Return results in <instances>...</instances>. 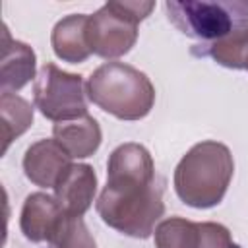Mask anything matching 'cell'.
I'll return each mask as SVG.
<instances>
[{"label": "cell", "mask_w": 248, "mask_h": 248, "mask_svg": "<svg viewBox=\"0 0 248 248\" xmlns=\"http://www.w3.org/2000/svg\"><path fill=\"white\" fill-rule=\"evenodd\" d=\"M99 217L110 229L149 238L165 213L163 184L155 174L151 153L141 143H122L108 155L107 184L95 203Z\"/></svg>", "instance_id": "1"}, {"label": "cell", "mask_w": 248, "mask_h": 248, "mask_svg": "<svg viewBox=\"0 0 248 248\" xmlns=\"http://www.w3.org/2000/svg\"><path fill=\"white\" fill-rule=\"evenodd\" d=\"M234 172L231 149L213 140L192 145L174 169V192L182 203L209 209L221 203Z\"/></svg>", "instance_id": "2"}, {"label": "cell", "mask_w": 248, "mask_h": 248, "mask_svg": "<svg viewBox=\"0 0 248 248\" xmlns=\"http://www.w3.org/2000/svg\"><path fill=\"white\" fill-rule=\"evenodd\" d=\"M87 99L118 120L145 118L155 103L151 79L124 62H105L93 70L85 85Z\"/></svg>", "instance_id": "3"}, {"label": "cell", "mask_w": 248, "mask_h": 248, "mask_svg": "<svg viewBox=\"0 0 248 248\" xmlns=\"http://www.w3.org/2000/svg\"><path fill=\"white\" fill-rule=\"evenodd\" d=\"M165 12L182 35L202 45L248 27V0H167Z\"/></svg>", "instance_id": "4"}, {"label": "cell", "mask_w": 248, "mask_h": 248, "mask_svg": "<svg viewBox=\"0 0 248 248\" xmlns=\"http://www.w3.org/2000/svg\"><path fill=\"white\" fill-rule=\"evenodd\" d=\"M155 2H122L103 4L87 19V43L91 54L112 60L128 54L138 41V25L143 21Z\"/></svg>", "instance_id": "5"}, {"label": "cell", "mask_w": 248, "mask_h": 248, "mask_svg": "<svg viewBox=\"0 0 248 248\" xmlns=\"http://www.w3.org/2000/svg\"><path fill=\"white\" fill-rule=\"evenodd\" d=\"M33 101L39 112L52 122H68L87 114V91L83 76L60 70L46 62L33 85Z\"/></svg>", "instance_id": "6"}, {"label": "cell", "mask_w": 248, "mask_h": 248, "mask_svg": "<svg viewBox=\"0 0 248 248\" xmlns=\"http://www.w3.org/2000/svg\"><path fill=\"white\" fill-rule=\"evenodd\" d=\"M72 165L68 151L52 138L31 143L23 155V172L27 180L41 188H52Z\"/></svg>", "instance_id": "7"}, {"label": "cell", "mask_w": 248, "mask_h": 248, "mask_svg": "<svg viewBox=\"0 0 248 248\" xmlns=\"http://www.w3.org/2000/svg\"><path fill=\"white\" fill-rule=\"evenodd\" d=\"M64 215L66 213L54 196L46 192H33L23 202L19 213V229L31 242L50 244Z\"/></svg>", "instance_id": "8"}, {"label": "cell", "mask_w": 248, "mask_h": 248, "mask_svg": "<svg viewBox=\"0 0 248 248\" xmlns=\"http://www.w3.org/2000/svg\"><path fill=\"white\" fill-rule=\"evenodd\" d=\"M97 192V174L91 165L72 163L54 186V198L64 213L81 217L93 203Z\"/></svg>", "instance_id": "9"}, {"label": "cell", "mask_w": 248, "mask_h": 248, "mask_svg": "<svg viewBox=\"0 0 248 248\" xmlns=\"http://www.w3.org/2000/svg\"><path fill=\"white\" fill-rule=\"evenodd\" d=\"M37 56L35 50L10 37L6 25L2 27V58H0V89L2 93H16L35 79Z\"/></svg>", "instance_id": "10"}, {"label": "cell", "mask_w": 248, "mask_h": 248, "mask_svg": "<svg viewBox=\"0 0 248 248\" xmlns=\"http://www.w3.org/2000/svg\"><path fill=\"white\" fill-rule=\"evenodd\" d=\"M87 14H70L54 25L50 33V45L62 62L81 64L91 56L87 43Z\"/></svg>", "instance_id": "11"}, {"label": "cell", "mask_w": 248, "mask_h": 248, "mask_svg": "<svg viewBox=\"0 0 248 248\" xmlns=\"http://www.w3.org/2000/svg\"><path fill=\"white\" fill-rule=\"evenodd\" d=\"M52 138L68 151L72 159H85L99 149L103 132L99 122L91 114H85L76 120L56 122L52 126Z\"/></svg>", "instance_id": "12"}, {"label": "cell", "mask_w": 248, "mask_h": 248, "mask_svg": "<svg viewBox=\"0 0 248 248\" xmlns=\"http://www.w3.org/2000/svg\"><path fill=\"white\" fill-rule=\"evenodd\" d=\"M192 54L198 56H209L219 66L231 68V70H246L248 60V27L238 29L231 33L225 39L205 43V45H194Z\"/></svg>", "instance_id": "13"}, {"label": "cell", "mask_w": 248, "mask_h": 248, "mask_svg": "<svg viewBox=\"0 0 248 248\" xmlns=\"http://www.w3.org/2000/svg\"><path fill=\"white\" fill-rule=\"evenodd\" d=\"M0 116H2V153H6L10 143L31 128L33 105L16 93H2Z\"/></svg>", "instance_id": "14"}, {"label": "cell", "mask_w": 248, "mask_h": 248, "mask_svg": "<svg viewBox=\"0 0 248 248\" xmlns=\"http://www.w3.org/2000/svg\"><path fill=\"white\" fill-rule=\"evenodd\" d=\"M155 248H198L200 223L184 217H167L157 223Z\"/></svg>", "instance_id": "15"}, {"label": "cell", "mask_w": 248, "mask_h": 248, "mask_svg": "<svg viewBox=\"0 0 248 248\" xmlns=\"http://www.w3.org/2000/svg\"><path fill=\"white\" fill-rule=\"evenodd\" d=\"M50 246L52 248H97V242L81 217H74L66 213L50 240Z\"/></svg>", "instance_id": "16"}, {"label": "cell", "mask_w": 248, "mask_h": 248, "mask_svg": "<svg viewBox=\"0 0 248 248\" xmlns=\"http://www.w3.org/2000/svg\"><path fill=\"white\" fill-rule=\"evenodd\" d=\"M198 248H238V244L232 240L231 231L213 221L200 223V244Z\"/></svg>", "instance_id": "17"}, {"label": "cell", "mask_w": 248, "mask_h": 248, "mask_svg": "<svg viewBox=\"0 0 248 248\" xmlns=\"http://www.w3.org/2000/svg\"><path fill=\"white\" fill-rule=\"evenodd\" d=\"M246 70H248V60H246Z\"/></svg>", "instance_id": "18"}]
</instances>
